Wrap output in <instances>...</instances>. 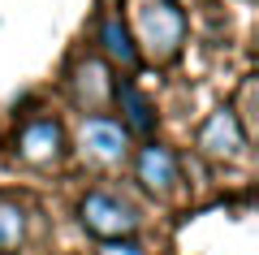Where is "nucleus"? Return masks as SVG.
Segmentation results:
<instances>
[{
	"mask_svg": "<svg viewBox=\"0 0 259 255\" xmlns=\"http://www.w3.org/2000/svg\"><path fill=\"white\" fill-rule=\"evenodd\" d=\"M112 104H117V113H121V130H125L130 138H147L151 143V134H156V126H160V113H156V104L143 95V87L134 78H112Z\"/></svg>",
	"mask_w": 259,
	"mask_h": 255,
	"instance_id": "obj_6",
	"label": "nucleus"
},
{
	"mask_svg": "<svg viewBox=\"0 0 259 255\" xmlns=\"http://www.w3.org/2000/svg\"><path fill=\"white\" fill-rule=\"evenodd\" d=\"M78 221L91 238L100 242H125V238L139 234V208L125 203L112 191H91L82 203H78Z\"/></svg>",
	"mask_w": 259,
	"mask_h": 255,
	"instance_id": "obj_2",
	"label": "nucleus"
},
{
	"mask_svg": "<svg viewBox=\"0 0 259 255\" xmlns=\"http://www.w3.org/2000/svg\"><path fill=\"white\" fill-rule=\"evenodd\" d=\"M134 173H139V182H143V191H151V195H173L177 191V156L168 152L164 143H143L139 147V156H134Z\"/></svg>",
	"mask_w": 259,
	"mask_h": 255,
	"instance_id": "obj_8",
	"label": "nucleus"
},
{
	"mask_svg": "<svg viewBox=\"0 0 259 255\" xmlns=\"http://www.w3.org/2000/svg\"><path fill=\"white\" fill-rule=\"evenodd\" d=\"M100 255H147V251H143L134 238H125V242H104V246H100Z\"/></svg>",
	"mask_w": 259,
	"mask_h": 255,
	"instance_id": "obj_11",
	"label": "nucleus"
},
{
	"mask_svg": "<svg viewBox=\"0 0 259 255\" xmlns=\"http://www.w3.org/2000/svg\"><path fill=\"white\" fill-rule=\"evenodd\" d=\"M26 246V203L0 191V255H18Z\"/></svg>",
	"mask_w": 259,
	"mask_h": 255,
	"instance_id": "obj_10",
	"label": "nucleus"
},
{
	"mask_svg": "<svg viewBox=\"0 0 259 255\" xmlns=\"http://www.w3.org/2000/svg\"><path fill=\"white\" fill-rule=\"evenodd\" d=\"M194 143H199V152H203L207 160H221V164L242 160V152H246V130H242V117H238L233 108H216L212 117L199 126Z\"/></svg>",
	"mask_w": 259,
	"mask_h": 255,
	"instance_id": "obj_5",
	"label": "nucleus"
},
{
	"mask_svg": "<svg viewBox=\"0 0 259 255\" xmlns=\"http://www.w3.org/2000/svg\"><path fill=\"white\" fill-rule=\"evenodd\" d=\"M69 91H74V104L95 113H104L112 104V74H108V61L100 56H87V61L74 65V78H69Z\"/></svg>",
	"mask_w": 259,
	"mask_h": 255,
	"instance_id": "obj_7",
	"label": "nucleus"
},
{
	"mask_svg": "<svg viewBox=\"0 0 259 255\" xmlns=\"http://www.w3.org/2000/svg\"><path fill=\"white\" fill-rule=\"evenodd\" d=\"M78 147H82L87 160L104 164V169H117V164L130 160V147H134V138L121 130L117 117H108V113H95V117H82V126H78Z\"/></svg>",
	"mask_w": 259,
	"mask_h": 255,
	"instance_id": "obj_3",
	"label": "nucleus"
},
{
	"mask_svg": "<svg viewBox=\"0 0 259 255\" xmlns=\"http://www.w3.org/2000/svg\"><path fill=\"white\" fill-rule=\"evenodd\" d=\"M134 48L156 65H168L186 44V13L177 0H139L134 5Z\"/></svg>",
	"mask_w": 259,
	"mask_h": 255,
	"instance_id": "obj_1",
	"label": "nucleus"
},
{
	"mask_svg": "<svg viewBox=\"0 0 259 255\" xmlns=\"http://www.w3.org/2000/svg\"><path fill=\"white\" fill-rule=\"evenodd\" d=\"M95 39H100V61H112V65H121L125 74H134L143 65V56H139V48H134V35H130V26L121 22V13H104L100 18V30H95Z\"/></svg>",
	"mask_w": 259,
	"mask_h": 255,
	"instance_id": "obj_9",
	"label": "nucleus"
},
{
	"mask_svg": "<svg viewBox=\"0 0 259 255\" xmlns=\"http://www.w3.org/2000/svg\"><path fill=\"white\" fill-rule=\"evenodd\" d=\"M18 160L30 164V169H56V164L69 156V138H65V126L56 117H35L18 130Z\"/></svg>",
	"mask_w": 259,
	"mask_h": 255,
	"instance_id": "obj_4",
	"label": "nucleus"
}]
</instances>
